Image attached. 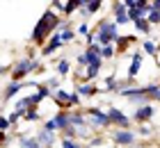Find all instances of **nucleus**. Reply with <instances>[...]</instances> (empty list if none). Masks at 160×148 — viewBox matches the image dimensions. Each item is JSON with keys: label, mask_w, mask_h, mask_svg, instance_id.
Masks as SVG:
<instances>
[{"label": "nucleus", "mask_w": 160, "mask_h": 148, "mask_svg": "<svg viewBox=\"0 0 160 148\" xmlns=\"http://www.w3.org/2000/svg\"><path fill=\"white\" fill-rule=\"evenodd\" d=\"M50 9H53V12H57V9H60V12L64 14V9H67V2H60V0H53V2H50Z\"/></svg>", "instance_id": "30"}, {"label": "nucleus", "mask_w": 160, "mask_h": 148, "mask_svg": "<svg viewBox=\"0 0 160 148\" xmlns=\"http://www.w3.org/2000/svg\"><path fill=\"white\" fill-rule=\"evenodd\" d=\"M133 148H144V146H142V144H140V141H137V144H135V146H133Z\"/></svg>", "instance_id": "33"}, {"label": "nucleus", "mask_w": 160, "mask_h": 148, "mask_svg": "<svg viewBox=\"0 0 160 148\" xmlns=\"http://www.w3.org/2000/svg\"><path fill=\"white\" fill-rule=\"evenodd\" d=\"M156 116V107L153 105H144V107H135V112H133V123L137 125H142V123H151V118Z\"/></svg>", "instance_id": "9"}, {"label": "nucleus", "mask_w": 160, "mask_h": 148, "mask_svg": "<svg viewBox=\"0 0 160 148\" xmlns=\"http://www.w3.org/2000/svg\"><path fill=\"white\" fill-rule=\"evenodd\" d=\"M41 69H43V66H41V62H37V59H32V57H21V59H16L14 66H12V82H21L25 75L37 73V71H41Z\"/></svg>", "instance_id": "3"}, {"label": "nucleus", "mask_w": 160, "mask_h": 148, "mask_svg": "<svg viewBox=\"0 0 160 148\" xmlns=\"http://www.w3.org/2000/svg\"><path fill=\"white\" fill-rule=\"evenodd\" d=\"M60 23H62V18L57 16V12H53V9H46L41 14V18L37 21V25H34V30H32V41L37 43V46H46L48 43V39L53 36L55 32H57V27H60Z\"/></svg>", "instance_id": "1"}, {"label": "nucleus", "mask_w": 160, "mask_h": 148, "mask_svg": "<svg viewBox=\"0 0 160 148\" xmlns=\"http://www.w3.org/2000/svg\"><path fill=\"white\" fill-rule=\"evenodd\" d=\"M55 71H57V75H60V78H67L69 73H71V62H69L67 57L60 59V62H55Z\"/></svg>", "instance_id": "15"}, {"label": "nucleus", "mask_w": 160, "mask_h": 148, "mask_svg": "<svg viewBox=\"0 0 160 148\" xmlns=\"http://www.w3.org/2000/svg\"><path fill=\"white\" fill-rule=\"evenodd\" d=\"M76 30H73V25H69L67 30H64V32H60V36H62V41H64V46H67V43H71V41H73L76 39Z\"/></svg>", "instance_id": "20"}, {"label": "nucleus", "mask_w": 160, "mask_h": 148, "mask_svg": "<svg viewBox=\"0 0 160 148\" xmlns=\"http://www.w3.org/2000/svg\"><path fill=\"white\" fill-rule=\"evenodd\" d=\"M135 30H137V32H140V34H144V36H149L151 32H153V25H151L149 21L144 18V21H137V23H135Z\"/></svg>", "instance_id": "17"}, {"label": "nucleus", "mask_w": 160, "mask_h": 148, "mask_svg": "<svg viewBox=\"0 0 160 148\" xmlns=\"http://www.w3.org/2000/svg\"><path fill=\"white\" fill-rule=\"evenodd\" d=\"M85 0H67V9H64V16H73V14L82 7Z\"/></svg>", "instance_id": "16"}, {"label": "nucleus", "mask_w": 160, "mask_h": 148, "mask_svg": "<svg viewBox=\"0 0 160 148\" xmlns=\"http://www.w3.org/2000/svg\"><path fill=\"white\" fill-rule=\"evenodd\" d=\"M41 82H12V80H5L2 84V103H9L16 93H21L25 87H39Z\"/></svg>", "instance_id": "7"}, {"label": "nucleus", "mask_w": 160, "mask_h": 148, "mask_svg": "<svg viewBox=\"0 0 160 148\" xmlns=\"http://www.w3.org/2000/svg\"><path fill=\"white\" fill-rule=\"evenodd\" d=\"M62 46H64L62 36H60V32H55V34L48 39V43L41 48V55H43V57H50V55H55V53H57V50H60Z\"/></svg>", "instance_id": "11"}, {"label": "nucleus", "mask_w": 160, "mask_h": 148, "mask_svg": "<svg viewBox=\"0 0 160 148\" xmlns=\"http://www.w3.org/2000/svg\"><path fill=\"white\" fill-rule=\"evenodd\" d=\"M76 32H78L80 36H85V39H87V36L92 34V30H89V23H85V21H82V23H80V25L76 27Z\"/></svg>", "instance_id": "26"}, {"label": "nucleus", "mask_w": 160, "mask_h": 148, "mask_svg": "<svg viewBox=\"0 0 160 148\" xmlns=\"http://www.w3.org/2000/svg\"><path fill=\"white\" fill-rule=\"evenodd\" d=\"M149 100H151V103H160V82L156 84V89H153V91L149 93Z\"/></svg>", "instance_id": "29"}, {"label": "nucleus", "mask_w": 160, "mask_h": 148, "mask_svg": "<svg viewBox=\"0 0 160 148\" xmlns=\"http://www.w3.org/2000/svg\"><path fill=\"white\" fill-rule=\"evenodd\" d=\"M153 132H156L153 123H142V125H137V135H140V137H151Z\"/></svg>", "instance_id": "19"}, {"label": "nucleus", "mask_w": 160, "mask_h": 148, "mask_svg": "<svg viewBox=\"0 0 160 148\" xmlns=\"http://www.w3.org/2000/svg\"><path fill=\"white\" fill-rule=\"evenodd\" d=\"M60 84H62V80L57 78V75H55V78H48V80H46V87H48V89H50V91H53V93H57V91H60V89H62Z\"/></svg>", "instance_id": "23"}, {"label": "nucleus", "mask_w": 160, "mask_h": 148, "mask_svg": "<svg viewBox=\"0 0 160 148\" xmlns=\"http://www.w3.org/2000/svg\"><path fill=\"white\" fill-rule=\"evenodd\" d=\"M85 114H87V121H89L92 130H108V128H112V121H110V116H108V109L85 107Z\"/></svg>", "instance_id": "4"}, {"label": "nucleus", "mask_w": 160, "mask_h": 148, "mask_svg": "<svg viewBox=\"0 0 160 148\" xmlns=\"http://www.w3.org/2000/svg\"><path fill=\"white\" fill-rule=\"evenodd\" d=\"M140 50H142L144 55L158 57V55H160V43H156V41H151V39H144V41L140 43Z\"/></svg>", "instance_id": "14"}, {"label": "nucleus", "mask_w": 160, "mask_h": 148, "mask_svg": "<svg viewBox=\"0 0 160 148\" xmlns=\"http://www.w3.org/2000/svg\"><path fill=\"white\" fill-rule=\"evenodd\" d=\"M14 141H16V148H41V144L34 137V132L32 135H18Z\"/></svg>", "instance_id": "13"}, {"label": "nucleus", "mask_w": 160, "mask_h": 148, "mask_svg": "<svg viewBox=\"0 0 160 148\" xmlns=\"http://www.w3.org/2000/svg\"><path fill=\"white\" fill-rule=\"evenodd\" d=\"M60 146H62V148H80V141H78V139H67V137H62V139H60Z\"/></svg>", "instance_id": "25"}, {"label": "nucleus", "mask_w": 160, "mask_h": 148, "mask_svg": "<svg viewBox=\"0 0 160 148\" xmlns=\"http://www.w3.org/2000/svg\"><path fill=\"white\" fill-rule=\"evenodd\" d=\"M80 16H82V21H85V23H87V18L92 16V14L87 12V7H85V2H82V7H80Z\"/></svg>", "instance_id": "31"}, {"label": "nucleus", "mask_w": 160, "mask_h": 148, "mask_svg": "<svg viewBox=\"0 0 160 148\" xmlns=\"http://www.w3.org/2000/svg\"><path fill=\"white\" fill-rule=\"evenodd\" d=\"M130 43H135V36H119L117 41V53H126L130 48Z\"/></svg>", "instance_id": "18"}, {"label": "nucleus", "mask_w": 160, "mask_h": 148, "mask_svg": "<svg viewBox=\"0 0 160 148\" xmlns=\"http://www.w3.org/2000/svg\"><path fill=\"white\" fill-rule=\"evenodd\" d=\"M98 146H108V137H94L87 141V148H98Z\"/></svg>", "instance_id": "24"}, {"label": "nucleus", "mask_w": 160, "mask_h": 148, "mask_svg": "<svg viewBox=\"0 0 160 148\" xmlns=\"http://www.w3.org/2000/svg\"><path fill=\"white\" fill-rule=\"evenodd\" d=\"M151 5H153V9H160V0H153Z\"/></svg>", "instance_id": "32"}, {"label": "nucleus", "mask_w": 160, "mask_h": 148, "mask_svg": "<svg viewBox=\"0 0 160 148\" xmlns=\"http://www.w3.org/2000/svg\"><path fill=\"white\" fill-rule=\"evenodd\" d=\"M76 91H78L80 98H94L101 89L94 84V82H76Z\"/></svg>", "instance_id": "12"}, {"label": "nucleus", "mask_w": 160, "mask_h": 148, "mask_svg": "<svg viewBox=\"0 0 160 148\" xmlns=\"http://www.w3.org/2000/svg\"><path fill=\"white\" fill-rule=\"evenodd\" d=\"M142 69H144V53H142V50H135V53L130 55V64H128V69H126V78L135 80L137 75H140Z\"/></svg>", "instance_id": "8"}, {"label": "nucleus", "mask_w": 160, "mask_h": 148, "mask_svg": "<svg viewBox=\"0 0 160 148\" xmlns=\"http://www.w3.org/2000/svg\"><path fill=\"white\" fill-rule=\"evenodd\" d=\"M108 116H110V121H112V125L114 128H119V130H130V125H133V118H130L123 109H119V107H108Z\"/></svg>", "instance_id": "6"}, {"label": "nucleus", "mask_w": 160, "mask_h": 148, "mask_svg": "<svg viewBox=\"0 0 160 148\" xmlns=\"http://www.w3.org/2000/svg\"><path fill=\"white\" fill-rule=\"evenodd\" d=\"M34 137H37V141L41 144V148H53L55 144H60L57 135L55 132H48L46 128H37L34 130Z\"/></svg>", "instance_id": "10"}, {"label": "nucleus", "mask_w": 160, "mask_h": 148, "mask_svg": "<svg viewBox=\"0 0 160 148\" xmlns=\"http://www.w3.org/2000/svg\"><path fill=\"white\" fill-rule=\"evenodd\" d=\"M101 57L103 59H114L117 57V48L114 46H101Z\"/></svg>", "instance_id": "21"}, {"label": "nucleus", "mask_w": 160, "mask_h": 148, "mask_svg": "<svg viewBox=\"0 0 160 148\" xmlns=\"http://www.w3.org/2000/svg\"><path fill=\"white\" fill-rule=\"evenodd\" d=\"M137 137H140V135L133 132V130H119V128H114L112 135H110V141L114 146H121V148H133L137 141H140Z\"/></svg>", "instance_id": "5"}, {"label": "nucleus", "mask_w": 160, "mask_h": 148, "mask_svg": "<svg viewBox=\"0 0 160 148\" xmlns=\"http://www.w3.org/2000/svg\"><path fill=\"white\" fill-rule=\"evenodd\" d=\"M9 125H12V123H9V118H7V116L2 114V116H0V135H7Z\"/></svg>", "instance_id": "28"}, {"label": "nucleus", "mask_w": 160, "mask_h": 148, "mask_svg": "<svg viewBox=\"0 0 160 148\" xmlns=\"http://www.w3.org/2000/svg\"><path fill=\"white\" fill-rule=\"evenodd\" d=\"M147 21H149V23L153 25V27H156V25H160V9H153V12L149 14V18H147Z\"/></svg>", "instance_id": "27"}, {"label": "nucleus", "mask_w": 160, "mask_h": 148, "mask_svg": "<svg viewBox=\"0 0 160 148\" xmlns=\"http://www.w3.org/2000/svg\"><path fill=\"white\" fill-rule=\"evenodd\" d=\"M85 7H87V12L94 16V14H96L101 7H103V2H101V0H85Z\"/></svg>", "instance_id": "22"}, {"label": "nucleus", "mask_w": 160, "mask_h": 148, "mask_svg": "<svg viewBox=\"0 0 160 148\" xmlns=\"http://www.w3.org/2000/svg\"><path fill=\"white\" fill-rule=\"evenodd\" d=\"M119 25L114 21H108L103 18L101 23L96 25V43L98 46H114L119 41Z\"/></svg>", "instance_id": "2"}]
</instances>
